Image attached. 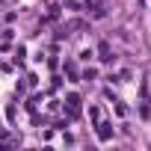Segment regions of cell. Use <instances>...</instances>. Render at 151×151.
<instances>
[{"instance_id":"1","label":"cell","mask_w":151,"mask_h":151,"mask_svg":"<svg viewBox=\"0 0 151 151\" xmlns=\"http://www.w3.org/2000/svg\"><path fill=\"white\" fill-rule=\"evenodd\" d=\"M101 59H110V45H101Z\"/></svg>"}]
</instances>
